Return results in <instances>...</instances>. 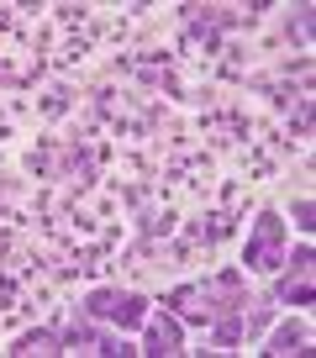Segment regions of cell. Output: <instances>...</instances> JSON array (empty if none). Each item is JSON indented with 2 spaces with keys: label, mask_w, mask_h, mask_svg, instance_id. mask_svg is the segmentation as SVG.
<instances>
[{
  "label": "cell",
  "mask_w": 316,
  "mask_h": 358,
  "mask_svg": "<svg viewBox=\"0 0 316 358\" xmlns=\"http://www.w3.org/2000/svg\"><path fill=\"white\" fill-rule=\"evenodd\" d=\"M285 258V222L280 216H259V232L248 243V264L253 268H280Z\"/></svg>",
  "instance_id": "1"
},
{
  "label": "cell",
  "mask_w": 316,
  "mask_h": 358,
  "mask_svg": "<svg viewBox=\"0 0 316 358\" xmlns=\"http://www.w3.org/2000/svg\"><path fill=\"white\" fill-rule=\"evenodd\" d=\"M90 311L95 316H111V322H122V327H143V295H122V290H101L90 301Z\"/></svg>",
  "instance_id": "2"
},
{
  "label": "cell",
  "mask_w": 316,
  "mask_h": 358,
  "mask_svg": "<svg viewBox=\"0 0 316 358\" xmlns=\"http://www.w3.org/2000/svg\"><path fill=\"white\" fill-rule=\"evenodd\" d=\"M280 295H285V301H311V253L295 258V274L280 285Z\"/></svg>",
  "instance_id": "3"
},
{
  "label": "cell",
  "mask_w": 316,
  "mask_h": 358,
  "mask_svg": "<svg viewBox=\"0 0 316 358\" xmlns=\"http://www.w3.org/2000/svg\"><path fill=\"white\" fill-rule=\"evenodd\" d=\"M180 348V327L169 322V316H158L153 327H148V353H174Z\"/></svg>",
  "instance_id": "4"
},
{
  "label": "cell",
  "mask_w": 316,
  "mask_h": 358,
  "mask_svg": "<svg viewBox=\"0 0 316 358\" xmlns=\"http://www.w3.org/2000/svg\"><path fill=\"white\" fill-rule=\"evenodd\" d=\"M174 306H180L185 316H195V322H211V311H216L211 290H180V295H174Z\"/></svg>",
  "instance_id": "5"
},
{
  "label": "cell",
  "mask_w": 316,
  "mask_h": 358,
  "mask_svg": "<svg viewBox=\"0 0 316 358\" xmlns=\"http://www.w3.org/2000/svg\"><path fill=\"white\" fill-rule=\"evenodd\" d=\"M295 343H301V327H285V332L274 337V353H295Z\"/></svg>",
  "instance_id": "6"
}]
</instances>
